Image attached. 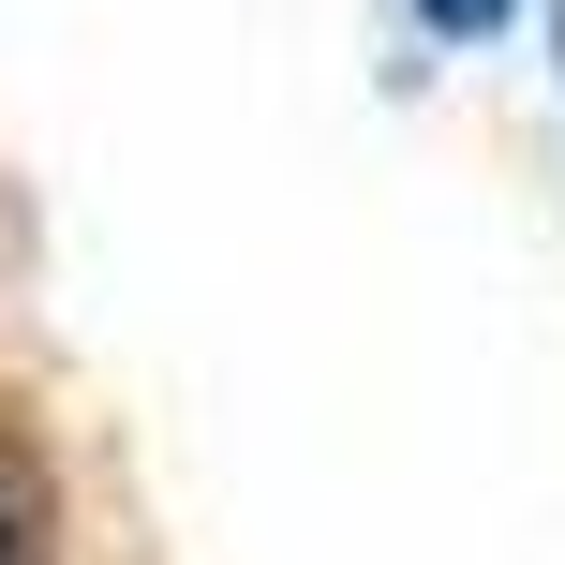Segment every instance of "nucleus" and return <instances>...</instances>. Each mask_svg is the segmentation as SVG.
<instances>
[{
	"label": "nucleus",
	"mask_w": 565,
	"mask_h": 565,
	"mask_svg": "<svg viewBox=\"0 0 565 565\" xmlns=\"http://www.w3.org/2000/svg\"><path fill=\"white\" fill-rule=\"evenodd\" d=\"M0 565H60V477L15 402H0Z\"/></svg>",
	"instance_id": "obj_1"
},
{
	"label": "nucleus",
	"mask_w": 565,
	"mask_h": 565,
	"mask_svg": "<svg viewBox=\"0 0 565 565\" xmlns=\"http://www.w3.org/2000/svg\"><path fill=\"white\" fill-rule=\"evenodd\" d=\"M402 15H417V30H431V45H491V30H507V15H521V0H402Z\"/></svg>",
	"instance_id": "obj_2"
},
{
	"label": "nucleus",
	"mask_w": 565,
	"mask_h": 565,
	"mask_svg": "<svg viewBox=\"0 0 565 565\" xmlns=\"http://www.w3.org/2000/svg\"><path fill=\"white\" fill-rule=\"evenodd\" d=\"M551 60H565V0H551Z\"/></svg>",
	"instance_id": "obj_3"
}]
</instances>
